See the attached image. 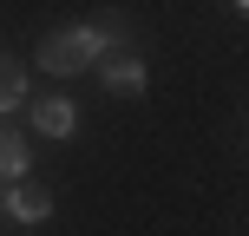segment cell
Returning <instances> with one entry per match:
<instances>
[{
	"label": "cell",
	"instance_id": "1",
	"mask_svg": "<svg viewBox=\"0 0 249 236\" xmlns=\"http://www.w3.org/2000/svg\"><path fill=\"white\" fill-rule=\"evenodd\" d=\"M99 53H105L99 26H66V33L39 39V66H46V73H59V79H72V73H86V66H99Z\"/></svg>",
	"mask_w": 249,
	"mask_h": 236
},
{
	"label": "cell",
	"instance_id": "2",
	"mask_svg": "<svg viewBox=\"0 0 249 236\" xmlns=\"http://www.w3.org/2000/svg\"><path fill=\"white\" fill-rule=\"evenodd\" d=\"M105 92H118V99H138V92H144V59H131V53H112V59H105Z\"/></svg>",
	"mask_w": 249,
	"mask_h": 236
},
{
	"label": "cell",
	"instance_id": "3",
	"mask_svg": "<svg viewBox=\"0 0 249 236\" xmlns=\"http://www.w3.org/2000/svg\"><path fill=\"white\" fill-rule=\"evenodd\" d=\"M33 125H39L46 138H66V131L79 125V112H72V99H59V92H53V99H33Z\"/></svg>",
	"mask_w": 249,
	"mask_h": 236
},
{
	"label": "cell",
	"instance_id": "4",
	"mask_svg": "<svg viewBox=\"0 0 249 236\" xmlns=\"http://www.w3.org/2000/svg\"><path fill=\"white\" fill-rule=\"evenodd\" d=\"M0 203H7V210L20 217V223H46V217H53V197H46V190H33V184L7 190V197H0Z\"/></svg>",
	"mask_w": 249,
	"mask_h": 236
},
{
	"label": "cell",
	"instance_id": "5",
	"mask_svg": "<svg viewBox=\"0 0 249 236\" xmlns=\"http://www.w3.org/2000/svg\"><path fill=\"white\" fill-rule=\"evenodd\" d=\"M26 158H33V151H26V138L13 131V125H0V177H20Z\"/></svg>",
	"mask_w": 249,
	"mask_h": 236
},
{
	"label": "cell",
	"instance_id": "6",
	"mask_svg": "<svg viewBox=\"0 0 249 236\" xmlns=\"http://www.w3.org/2000/svg\"><path fill=\"white\" fill-rule=\"evenodd\" d=\"M20 99H26V66L0 53V112H13V105H20Z\"/></svg>",
	"mask_w": 249,
	"mask_h": 236
}]
</instances>
